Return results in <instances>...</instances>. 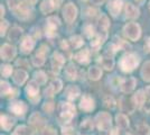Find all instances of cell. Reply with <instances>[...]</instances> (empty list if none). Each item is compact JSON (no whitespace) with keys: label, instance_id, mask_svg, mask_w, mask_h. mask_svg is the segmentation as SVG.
Listing matches in <instances>:
<instances>
[{"label":"cell","instance_id":"41","mask_svg":"<svg viewBox=\"0 0 150 135\" xmlns=\"http://www.w3.org/2000/svg\"><path fill=\"white\" fill-rule=\"evenodd\" d=\"M81 127H82V129H84V131H90V129H93V124L91 122V119H85V121L81 124Z\"/></svg>","mask_w":150,"mask_h":135},{"label":"cell","instance_id":"48","mask_svg":"<svg viewBox=\"0 0 150 135\" xmlns=\"http://www.w3.org/2000/svg\"><path fill=\"white\" fill-rule=\"evenodd\" d=\"M54 92H55V90H54V88L50 86V87H48L47 89H45V95L48 97H52L53 95H54Z\"/></svg>","mask_w":150,"mask_h":135},{"label":"cell","instance_id":"47","mask_svg":"<svg viewBox=\"0 0 150 135\" xmlns=\"http://www.w3.org/2000/svg\"><path fill=\"white\" fill-rule=\"evenodd\" d=\"M62 134L63 135H74V129H72V127H65V129H63Z\"/></svg>","mask_w":150,"mask_h":135},{"label":"cell","instance_id":"39","mask_svg":"<svg viewBox=\"0 0 150 135\" xmlns=\"http://www.w3.org/2000/svg\"><path fill=\"white\" fill-rule=\"evenodd\" d=\"M39 135H57V133L53 127L47 126V127H45V129L39 133Z\"/></svg>","mask_w":150,"mask_h":135},{"label":"cell","instance_id":"17","mask_svg":"<svg viewBox=\"0 0 150 135\" xmlns=\"http://www.w3.org/2000/svg\"><path fill=\"white\" fill-rule=\"evenodd\" d=\"M9 109L11 110L13 113H15L16 115H24L27 110V106L23 101H15L11 103V105L9 106Z\"/></svg>","mask_w":150,"mask_h":135},{"label":"cell","instance_id":"14","mask_svg":"<svg viewBox=\"0 0 150 135\" xmlns=\"http://www.w3.org/2000/svg\"><path fill=\"white\" fill-rule=\"evenodd\" d=\"M121 108L122 110H125V111H128V113H132L134 108L137 107L136 106V103H134V99H133V97H123L122 99H121Z\"/></svg>","mask_w":150,"mask_h":135},{"label":"cell","instance_id":"53","mask_svg":"<svg viewBox=\"0 0 150 135\" xmlns=\"http://www.w3.org/2000/svg\"><path fill=\"white\" fill-rule=\"evenodd\" d=\"M147 47H148V50H149V52H150V37L148 39V41H147Z\"/></svg>","mask_w":150,"mask_h":135},{"label":"cell","instance_id":"26","mask_svg":"<svg viewBox=\"0 0 150 135\" xmlns=\"http://www.w3.org/2000/svg\"><path fill=\"white\" fill-rule=\"evenodd\" d=\"M65 76L69 80H75L77 77V71H76V66L74 64H69L65 69Z\"/></svg>","mask_w":150,"mask_h":135},{"label":"cell","instance_id":"28","mask_svg":"<svg viewBox=\"0 0 150 135\" xmlns=\"http://www.w3.org/2000/svg\"><path fill=\"white\" fill-rule=\"evenodd\" d=\"M133 99H134V103H136L137 107H141L142 105H144V103H146V95H144V90L137 91V94L133 96Z\"/></svg>","mask_w":150,"mask_h":135},{"label":"cell","instance_id":"27","mask_svg":"<svg viewBox=\"0 0 150 135\" xmlns=\"http://www.w3.org/2000/svg\"><path fill=\"white\" fill-rule=\"evenodd\" d=\"M101 76H102V71H101L100 68H98V66H91L88 69V78L91 80L96 81V80L100 79Z\"/></svg>","mask_w":150,"mask_h":135},{"label":"cell","instance_id":"50","mask_svg":"<svg viewBox=\"0 0 150 135\" xmlns=\"http://www.w3.org/2000/svg\"><path fill=\"white\" fill-rule=\"evenodd\" d=\"M28 4H30V5H35L36 2H37V0H26Z\"/></svg>","mask_w":150,"mask_h":135},{"label":"cell","instance_id":"49","mask_svg":"<svg viewBox=\"0 0 150 135\" xmlns=\"http://www.w3.org/2000/svg\"><path fill=\"white\" fill-rule=\"evenodd\" d=\"M91 2H92L93 5H101V4L104 2V0H91Z\"/></svg>","mask_w":150,"mask_h":135},{"label":"cell","instance_id":"12","mask_svg":"<svg viewBox=\"0 0 150 135\" xmlns=\"http://www.w3.org/2000/svg\"><path fill=\"white\" fill-rule=\"evenodd\" d=\"M136 79L134 78H125L123 80H121V84H120V89L122 90L123 92L128 94V92H131L132 90L134 89L136 87Z\"/></svg>","mask_w":150,"mask_h":135},{"label":"cell","instance_id":"29","mask_svg":"<svg viewBox=\"0 0 150 135\" xmlns=\"http://www.w3.org/2000/svg\"><path fill=\"white\" fill-rule=\"evenodd\" d=\"M115 119H117V124H118V126L121 127V129H128L129 127V119H128V117L123 114H118L117 117H115Z\"/></svg>","mask_w":150,"mask_h":135},{"label":"cell","instance_id":"13","mask_svg":"<svg viewBox=\"0 0 150 135\" xmlns=\"http://www.w3.org/2000/svg\"><path fill=\"white\" fill-rule=\"evenodd\" d=\"M34 46H35V41H34V39L31 36H26L21 41V43H20V50H21L23 53L28 54V53H30L33 51Z\"/></svg>","mask_w":150,"mask_h":135},{"label":"cell","instance_id":"24","mask_svg":"<svg viewBox=\"0 0 150 135\" xmlns=\"http://www.w3.org/2000/svg\"><path fill=\"white\" fill-rule=\"evenodd\" d=\"M65 95H66V97H67L69 99L74 100V99H76V98L79 97V95H80V89H79V87H76V86H69V87H67L66 90H65Z\"/></svg>","mask_w":150,"mask_h":135},{"label":"cell","instance_id":"19","mask_svg":"<svg viewBox=\"0 0 150 135\" xmlns=\"http://www.w3.org/2000/svg\"><path fill=\"white\" fill-rule=\"evenodd\" d=\"M27 77H28V74H27L26 71L17 70L13 74V82L16 84H18V86H21L27 80Z\"/></svg>","mask_w":150,"mask_h":135},{"label":"cell","instance_id":"20","mask_svg":"<svg viewBox=\"0 0 150 135\" xmlns=\"http://www.w3.org/2000/svg\"><path fill=\"white\" fill-rule=\"evenodd\" d=\"M110 25L109 23V18L106 17L105 15H101L98 19V27H99V31L100 33H103L104 35H106V29Z\"/></svg>","mask_w":150,"mask_h":135},{"label":"cell","instance_id":"22","mask_svg":"<svg viewBox=\"0 0 150 135\" xmlns=\"http://www.w3.org/2000/svg\"><path fill=\"white\" fill-rule=\"evenodd\" d=\"M55 2L53 0H43L40 5V11L43 14H50L55 9Z\"/></svg>","mask_w":150,"mask_h":135},{"label":"cell","instance_id":"38","mask_svg":"<svg viewBox=\"0 0 150 135\" xmlns=\"http://www.w3.org/2000/svg\"><path fill=\"white\" fill-rule=\"evenodd\" d=\"M10 90H11V88H10V86H9L8 82L1 81V95H2V96H6Z\"/></svg>","mask_w":150,"mask_h":135},{"label":"cell","instance_id":"4","mask_svg":"<svg viewBox=\"0 0 150 135\" xmlns=\"http://www.w3.org/2000/svg\"><path fill=\"white\" fill-rule=\"evenodd\" d=\"M96 126L100 131H109L111 129V116L109 113H99L95 117Z\"/></svg>","mask_w":150,"mask_h":135},{"label":"cell","instance_id":"43","mask_svg":"<svg viewBox=\"0 0 150 135\" xmlns=\"http://www.w3.org/2000/svg\"><path fill=\"white\" fill-rule=\"evenodd\" d=\"M8 26H9V24H8L7 20H1V27H0V31H1L0 35H1V36H4V35L6 34V31H7V28H8Z\"/></svg>","mask_w":150,"mask_h":135},{"label":"cell","instance_id":"6","mask_svg":"<svg viewBox=\"0 0 150 135\" xmlns=\"http://www.w3.org/2000/svg\"><path fill=\"white\" fill-rule=\"evenodd\" d=\"M15 13H16V16L20 19H28L31 13L29 4L25 0H20V4L16 8Z\"/></svg>","mask_w":150,"mask_h":135},{"label":"cell","instance_id":"31","mask_svg":"<svg viewBox=\"0 0 150 135\" xmlns=\"http://www.w3.org/2000/svg\"><path fill=\"white\" fill-rule=\"evenodd\" d=\"M29 122H30L31 125H34L35 127H39L42 124H43V118H42V116L39 115L38 113H34L33 115L30 116V118H29Z\"/></svg>","mask_w":150,"mask_h":135},{"label":"cell","instance_id":"42","mask_svg":"<svg viewBox=\"0 0 150 135\" xmlns=\"http://www.w3.org/2000/svg\"><path fill=\"white\" fill-rule=\"evenodd\" d=\"M52 87L54 88L55 92H58L59 90L62 89V81H61L59 79H56V80H54V81H53V84H52Z\"/></svg>","mask_w":150,"mask_h":135},{"label":"cell","instance_id":"1","mask_svg":"<svg viewBox=\"0 0 150 135\" xmlns=\"http://www.w3.org/2000/svg\"><path fill=\"white\" fill-rule=\"evenodd\" d=\"M139 58L136 54L132 53H127L125 55H122L119 61L120 69L123 72H131L133 71L139 64Z\"/></svg>","mask_w":150,"mask_h":135},{"label":"cell","instance_id":"25","mask_svg":"<svg viewBox=\"0 0 150 135\" xmlns=\"http://www.w3.org/2000/svg\"><path fill=\"white\" fill-rule=\"evenodd\" d=\"M13 124H15V119L10 116L1 115V127L5 131H9L11 129V126H13Z\"/></svg>","mask_w":150,"mask_h":135},{"label":"cell","instance_id":"8","mask_svg":"<svg viewBox=\"0 0 150 135\" xmlns=\"http://www.w3.org/2000/svg\"><path fill=\"white\" fill-rule=\"evenodd\" d=\"M59 25H61V23H59V19L57 17H55V16L50 17L47 19V25H46V28H45L46 35L48 37H54L56 35V31L57 28L59 27Z\"/></svg>","mask_w":150,"mask_h":135},{"label":"cell","instance_id":"10","mask_svg":"<svg viewBox=\"0 0 150 135\" xmlns=\"http://www.w3.org/2000/svg\"><path fill=\"white\" fill-rule=\"evenodd\" d=\"M52 68H53V71L55 73H58L61 69H62L63 64L65 63V58L59 52H55L53 55H52Z\"/></svg>","mask_w":150,"mask_h":135},{"label":"cell","instance_id":"16","mask_svg":"<svg viewBox=\"0 0 150 135\" xmlns=\"http://www.w3.org/2000/svg\"><path fill=\"white\" fill-rule=\"evenodd\" d=\"M122 8V0H109L108 2V10L113 17H117Z\"/></svg>","mask_w":150,"mask_h":135},{"label":"cell","instance_id":"30","mask_svg":"<svg viewBox=\"0 0 150 135\" xmlns=\"http://www.w3.org/2000/svg\"><path fill=\"white\" fill-rule=\"evenodd\" d=\"M100 62L102 63V66L105 69V70H112L113 69V65H114V61L111 56H106L105 58H100Z\"/></svg>","mask_w":150,"mask_h":135},{"label":"cell","instance_id":"32","mask_svg":"<svg viewBox=\"0 0 150 135\" xmlns=\"http://www.w3.org/2000/svg\"><path fill=\"white\" fill-rule=\"evenodd\" d=\"M141 77L144 81H150V61H147L141 69Z\"/></svg>","mask_w":150,"mask_h":135},{"label":"cell","instance_id":"44","mask_svg":"<svg viewBox=\"0 0 150 135\" xmlns=\"http://www.w3.org/2000/svg\"><path fill=\"white\" fill-rule=\"evenodd\" d=\"M104 104H105L106 107H110V108H114V100L111 97H105L104 98Z\"/></svg>","mask_w":150,"mask_h":135},{"label":"cell","instance_id":"21","mask_svg":"<svg viewBox=\"0 0 150 135\" xmlns=\"http://www.w3.org/2000/svg\"><path fill=\"white\" fill-rule=\"evenodd\" d=\"M125 16L129 18H138L139 17V9L132 4H127L125 5Z\"/></svg>","mask_w":150,"mask_h":135},{"label":"cell","instance_id":"2","mask_svg":"<svg viewBox=\"0 0 150 135\" xmlns=\"http://www.w3.org/2000/svg\"><path fill=\"white\" fill-rule=\"evenodd\" d=\"M58 113H59V119L63 123H69L75 115L74 105L69 103H61V105L58 106Z\"/></svg>","mask_w":150,"mask_h":135},{"label":"cell","instance_id":"54","mask_svg":"<svg viewBox=\"0 0 150 135\" xmlns=\"http://www.w3.org/2000/svg\"><path fill=\"white\" fill-rule=\"evenodd\" d=\"M149 7H150V4H149Z\"/></svg>","mask_w":150,"mask_h":135},{"label":"cell","instance_id":"7","mask_svg":"<svg viewBox=\"0 0 150 135\" xmlns=\"http://www.w3.org/2000/svg\"><path fill=\"white\" fill-rule=\"evenodd\" d=\"M76 16H77V9L73 4L69 2L67 5H65L64 9H63V17H64L65 21L71 24L75 20Z\"/></svg>","mask_w":150,"mask_h":135},{"label":"cell","instance_id":"5","mask_svg":"<svg viewBox=\"0 0 150 135\" xmlns=\"http://www.w3.org/2000/svg\"><path fill=\"white\" fill-rule=\"evenodd\" d=\"M26 94H27V97H28V99L30 100L31 103H37L38 100H39V96H38V94H39V87H38V84L35 80L30 81L29 84L27 86Z\"/></svg>","mask_w":150,"mask_h":135},{"label":"cell","instance_id":"18","mask_svg":"<svg viewBox=\"0 0 150 135\" xmlns=\"http://www.w3.org/2000/svg\"><path fill=\"white\" fill-rule=\"evenodd\" d=\"M74 59L79 63H81V64H88V62H90V52L86 49L81 50V51L77 52L75 54Z\"/></svg>","mask_w":150,"mask_h":135},{"label":"cell","instance_id":"55","mask_svg":"<svg viewBox=\"0 0 150 135\" xmlns=\"http://www.w3.org/2000/svg\"><path fill=\"white\" fill-rule=\"evenodd\" d=\"M140 1H142V0H140Z\"/></svg>","mask_w":150,"mask_h":135},{"label":"cell","instance_id":"37","mask_svg":"<svg viewBox=\"0 0 150 135\" xmlns=\"http://www.w3.org/2000/svg\"><path fill=\"white\" fill-rule=\"evenodd\" d=\"M13 72V66L9 64H5V65H1V74L2 77H6L8 78Z\"/></svg>","mask_w":150,"mask_h":135},{"label":"cell","instance_id":"34","mask_svg":"<svg viewBox=\"0 0 150 135\" xmlns=\"http://www.w3.org/2000/svg\"><path fill=\"white\" fill-rule=\"evenodd\" d=\"M34 80L38 84H46V80H47V77H46L45 72H43V71H37L34 74Z\"/></svg>","mask_w":150,"mask_h":135},{"label":"cell","instance_id":"33","mask_svg":"<svg viewBox=\"0 0 150 135\" xmlns=\"http://www.w3.org/2000/svg\"><path fill=\"white\" fill-rule=\"evenodd\" d=\"M13 135H33V131L25 125H21V126H18L15 129Z\"/></svg>","mask_w":150,"mask_h":135},{"label":"cell","instance_id":"36","mask_svg":"<svg viewBox=\"0 0 150 135\" xmlns=\"http://www.w3.org/2000/svg\"><path fill=\"white\" fill-rule=\"evenodd\" d=\"M137 135H150V127L147 124H140L136 129Z\"/></svg>","mask_w":150,"mask_h":135},{"label":"cell","instance_id":"3","mask_svg":"<svg viewBox=\"0 0 150 135\" xmlns=\"http://www.w3.org/2000/svg\"><path fill=\"white\" fill-rule=\"evenodd\" d=\"M125 35L131 41H137L141 35V28L137 23H128L123 27Z\"/></svg>","mask_w":150,"mask_h":135},{"label":"cell","instance_id":"45","mask_svg":"<svg viewBox=\"0 0 150 135\" xmlns=\"http://www.w3.org/2000/svg\"><path fill=\"white\" fill-rule=\"evenodd\" d=\"M19 4H20V0H8V5L10 7V9H13V10H16Z\"/></svg>","mask_w":150,"mask_h":135},{"label":"cell","instance_id":"11","mask_svg":"<svg viewBox=\"0 0 150 135\" xmlns=\"http://www.w3.org/2000/svg\"><path fill=\"white\" fill-rule=\"evenodd\" d=\"M1 59L5 61H10L16 56V49L15 46H11L9 44H4L1 46Z\"/></svg>","mask_w":150,"mask_h":135},{"label":"cell","instance_id":"9","mask_svg":"<svg viewBox=\"0 0 150 135\" xmlns=\"http://www.w3.org/2000/svg\"><path fill=\"white\" fill-rule=\"evenodd\" d=\"M46 53H48V47L46 45H42L38 52L33 56V63L35 66H42L45 63Z\"/></svg>","mask_w":150,"mask_h":135},{"label":"cell","instance_id":"52","mask_svg":"<svg viewBox=\"0 0 150 135\" xmlns=\"http://www.w3.org/2000/svg\"><path fill=\"white\" fill-rule=\"evenodd\" d=\"M0 10H1V17H2V16L5 15V8L1 6V7H0Z\"/></svg>","mask_w":150,"mask_h":135},{"label":"cell","instance_id":"46","mask_svg":"<svg viewBox=\"0 0 150 135\" xmlns=\"http://www.w3.org/2000/svg\"><path fill=\"white\" fill-rule=\"evenodd\" d=\"M53 108H54V105L52 103H46L43 106V109L45 110V111H47V113H52L53 111Z\"/></svg>","mask_w":150,"mask_h":135},{"label":"cell","instance_id":"23","mask_svg":"<svg viewBox=\"0 0 150 135\" xmlns=\"http://www.w3.org/2000/svg\"><path fill=\"white\" fill-rule=\"evenodd\" d=\"M21 35H23V29H21V28H19V27H13L11 31L9 32L8 39H9V41L16 43V42H19Z\"/></svg>","mask_w":150,"mask_h":135},{"label":"cell","instance_id":"51","mask_svg":"<svg viewBox=\"0 0 150 135\" xmlns=\"http://www.w3.org/2000/svg\"><path fill=\"white\" fill-rule=\"evenodd\" d=\"M146 94H147V96L150 98V87H147V89H146Z\"/></svg>","mask_w":150,"mask_h":135},{"label":"cell","instance_id":"35","mask_svg":"<svg viewBox=\"0 0 150 135\" xmlns=\"http://www.w3.org/2000/svg\"><path fill=\"white\" fill-rule=\"evenodd\" d=\"M69 42H71V44H72V46H73L74 49H80L82 45L84 44L83 39H82L81 36H79V35L72 36V37L69 39Z\"/></svg>","mask_w":150,"mask_h":135},{"label":"cell","instance_id":"40","mask_svg":"<svg viewBox=\"0 0 150 135\" xmlns=\"http://www.w3.org/2000/svg\"><path fill=\"white\" fill-rule=\"evenodd\" d=\"M83 29H84L85 35H86L88 37H93L94 36V28L92 25H85Z\"/></svg>","mask_w":150,"mask_h":135},{"label":"cell","instance_id":"15","mask_svg":"<svg viewBox=\"0 0 150 135\" xmlns=\"http://www.w3.org/2000/svg\"><path fill=\"white\" fill-rule=\"evenodd\" d=\"M80 107H81V109H83L84 111H91V110H93L94 107H95L93 98L91 96H88V95H84L81 99Z\"/></svg>","mask_w":150,"mask_h":135}]
</instances>
